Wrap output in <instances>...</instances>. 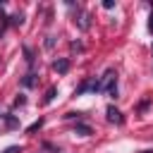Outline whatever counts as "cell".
<instances>
[{"mask_svg":"<svg viewBox=\"0 0 153 153\" xmlns=\"http://www.w3.org/2000/svg\"><path fill=\"white\" fill-rule=\"evenodd\" d=\"M100 91L103 93H108V96H117V74H115V69H108L105 74H103V79H100Z\"/></svg>","mask_w":153,"mask_h":153,"instance_id":"obj_1","label":"cell"},{"mask_svg":"<svg viewBox=\"0 0 153 153\" xmlns=\"http://www.w3.org/2000/svg\"><path fill=\"white\" fill-rule=\"evenodd\" d=\"M74 131H76V134H81V136H88V134H91V127H88V124H76V127H74Z\"/></svg>","mask_w":153,"mask_h":153,"instance_id":"obj_4","label":"cell"},{"mask_svg":"<svg viewBox=\"0 0 153 153\" xmlns=\"http://www.w3.org/2000/svg\"><path fill=\"white\" fill-rule=\"evenodd\" d=\"M139 153H153V151H139Z\"/></svg>","mask_w":153,"mask_h":153,"instance_id":"obj_12","label":"cell"},{"mask_svg":"<svg viewBox=\"0 0 153 153\" xmlns=\"http://www.w3.org/2000/svg\"><path fill=\"white\" fill-rule=\"evenodd\" d=\"M105 112H108V122H115V124H122V122H124V117H122V112H120L117 108H112V105H110Z\"/></svg>","mask_w":153,"mask_h":153,"instance_id":"obj_3","label":"cell"},{"mask_svg":"<svg viewBox=\"0 0 153 153\" xmlns=\"http://www.w3.org/2000/svg\"><path fill=\"white\" fill-rule=\"evenodd\" d=\"M33 84H36V74H31V72H29V74L24 76V86H33Z\"/></svg>","mask_w":153,"mask_h":153,"instance_id":"obj_5","label":"cell"},{"mask_svg":"<svg viewBox=\"0 0 153 153\" xmlns=\"http://www.w3.org/2000/svg\"><path fill=\"white\" fill-rule=\"evenodd\" d=\"M22 22H24L22 14H14V17H12V24H22Z\"/></svg>","mask_w":153,"mask_h":153,"instance_id":"obj_8","label":"cell"},{"mask_svg":"<svg viewBox=\"0 0 153 153\" xmlns=\"http://www.w3.org/2000/svg\"><path fill=\"white\" fill-rule=\"evenodd\" d=\"M148 29H151V33H153V10H151V19H148Z\"/></svg>","mask_w":153,"mask_h":153,"instance_id":"obj_11","label":"cell"},{"mask_svg":"<svg viewBox=\"0 0 153 153\" xmlns=\"http://www.w3.org/2000/svg\"><path fill=\"white\" fill-rule=\"evenodd\" d=\"M103 7H105V10H112V7H115V0H105Z\"/></svg>","mask_w":153,"mask_h":153,"instance_id":"obj_7","label":"cell"},{"mask_svg":"<svg viewBox=\"0 0 153 153\" xmlns=\"http://www.w3.org/2000/svg\"><path fill=\"white\" fill-rule=\"evenodd\" d=\"M41 124H43V120H38V122H33V124H31V127H29V131H36V129H38V127H41Z\"/></svg>","mask_w":153,"mask_h":153,"instance_id":"obj_9","label":"cell"},{"mask_svg":"<svg viewBox=\"0 0 153 153\" xmlns=\"http://www.w3.org/2000/svg\"><path fill=\"white\" fill-rule=\"evenodd\" d=\"M53 98H55V86H50V88L45 91V98H43V103H50Z\"/></svg>","mask_w":153,"mask_h":153,"instance_id":"obj_6","label":"cell"},{"mask_svg":"<svg viewBox=\"0 0 153 153\" xmlns=\"http://www.w3.org/2000/svg\"><path fill=\"white\" fill-rule=\"evenodd\" d=\"M53 69H55L57 74H67V72H69V60H67V57L55 60V62H53Z\"/></svg>","mask_w":153,"mask_h":153,"instance_id":"obj_2","label":"cell"},{"mask_svg":"<svg viewBox=\"0 0 153 153\" xmlns=\"http://www.w3.org/2000/svg\"><path fill=\"white\" fill-rule=\"evenodd\" d=\"M19 151H22V146H10L5 153H19Z\"/></svg>","mask_w":153,"mask_h":153,"instance_id":"obj_10","label":"cell"}]
</instances>
